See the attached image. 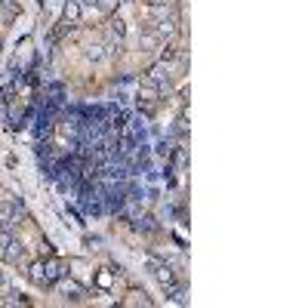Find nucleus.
Segmentation results:
<instances>
[{
    "instance_id": "nucleus-8",
    "label": "nucleus",
    "mask_w": 308,
    "mask_h": 308,
    "mask_svg": "<svg viewBox=\"0 0 308 308\" xmlns=\"http://www.w3.org/2000/svg\"><path fill=\"white\" fill-rule=\"evenodd\" d=\"M96 6H99V9H105V13H111V9L117 6V0H96Z\"/></svg>"
},
{
    "instance_id": "nucleus-7",
    "label": "nucleus",
    "mask_w": 308,
    "mask_h": 308,
    "mask_svg": "<svg viewBox=\"0 0 308 308\" xmlns=\"http://www.w3.org/2000/svg\"><path fill=\"white\" fill-rule=\"evenodd\" d=\"M31 278L34 280H43V262H34V265H31Z\"/></svg>"
},
{
    "instance_id": "nucleus-2",
    "label": "nucleus",
    "mask_w": 308,
    "mask_h": 308,
    "mask_svg": "<svg viewBox=\"0 0 308 308\" xmlns=\"http://www.w3.org/2000/svg\"><path fill=\"white\" fill-rule=\"evenodd\" d=\"M145 268H148V271H151V275H154L157 280H161V283H169V280H173V271H169V265H167V262H157V259H148V262H145Z\"/></svg>"
},
{
    "instance_id": "nucleus-10",
    "label": "nucleus",
    "mask_w": 308,
    "mask_h": 308,
    "mask_svg": "<svg viewBox=\"0 0 308 308\" xmlns=\"http://www.w3.org/2000/svg\"><path fill=\"white\" fill-rule=\"evenodd\" d=\"M148 6H169V0H148Z\"/></svg>"
},
{
    "instance_id": "nucleus-3",
    "label": "nucleus",
    "mask_w": 308,
    "mask_h": 308,
    "mask_svg": "<svg viewBox=\"0 0 308 308\" xmlns=\"http://www.w3.org/2000/svg\"><path fill=\"white\" fill-rule=\"evenodd\" d=\"M84 16V6H81V0H68L65 9H62V22H68V25H77Z\"/></svg>"
},
{
    "instance_id": "nucleus-4",
    "label": "nucleus",
    "mask_w": 308,
    "mask_h": 308,
    "mask_svg": "<svg viewBox=\"0 0 308 308\" xmlns=\"http://www.w3.org/2000/svg\"><path fill=\"white\" fill-rule=\"evenodd\" d=\"M123 34H127V25H123L120 19H111V22H108V40H111V47L123 40Z\"/></svg>"
},
{
    "instance_id": "nucleus-5",
    "label": "nucleus",
    "mask_w": 308,
    "mask_h": 308,
    "mask_svg": "<svg viewBox=\"0 0 308 308\" xmlns=\"http://www.w3.org/2000/svg\"><path fill=\"white\" fill-rule=\"evenodd\" d=\"M59 290L65 293V299H81V296H84V287H77L74 280H62Z\"/></svg>"
},
{
    "instance_id": "nucleus-12",
    "label": "nucleus",
    "mask_w": 308,
    "mask_h": 308,
    "mask_svg": "<svg viewBox=\"0 0 308 308\" xmlns=\"http://www.w3.org/2000/svg\"><path fill=\"white\" fill-rule=\"evenodd\" d=\"M0 287H3V278H0Z\"/></svg>"
},
{
    "instance_id": "nucleus-6",
    "label": "nucleus",
    "mask_w": 308,
    "mask_h": 308,
    "mask_svg": "<svg viewBox=\"0 0 308 308\" xmlns=\"http://www.w3.org/2000/svg\"><path fill=\"white\" fill-rule=\"evenodd\" d=\"M96 280H99V287H111V280H114V275H111V271H108V268H102Z\"/></svg>"
},
{
    "instance_id": "nucleus-1",
    "label": "nucleus",
    "mask_w": 308,
    "mask_h": 308,
    "mask_svg": "<svg viewBox=\"0 0 308 308\" xmlns=\"http://www.w3.org/2000/svg\"><path fill=\"white\" fill-rule=\"evenodd\" d=\"M68 275V265L62 259H50V262H43V280H62Z\"/></svg>"
},
{
    "instance_id": "nucleus-9",
    "label": "nucleus",
    "mask_w": 308,
    "mask_h": 308,
    "mask_svg": "<svg viewBox=\"0 0 308 308\" xmlns=\"http://www.w3.org/2000/svg\"><path fill=\"white\" fill-rule=\"evenodd\" d=\"M99 50H102V47H89V50H86V59L99 62V59H102V53H99Z\"/></svg>"
},
{
    "instance_id": "nucleus-11",
    "label": "nucleus",
    "mask_w": 308,
    "mask_h": 308,
    "mask_svg": "<svg viewBox=\"0 0 308 308\" xmlns=\"http://www.w3.org/2000/svg\"><path fill=\"white\" fill-rule=\"evenodd\" d=\"M81 6L86 9V6H96V0H81Z\"/></svg>"
}]
</instances>
